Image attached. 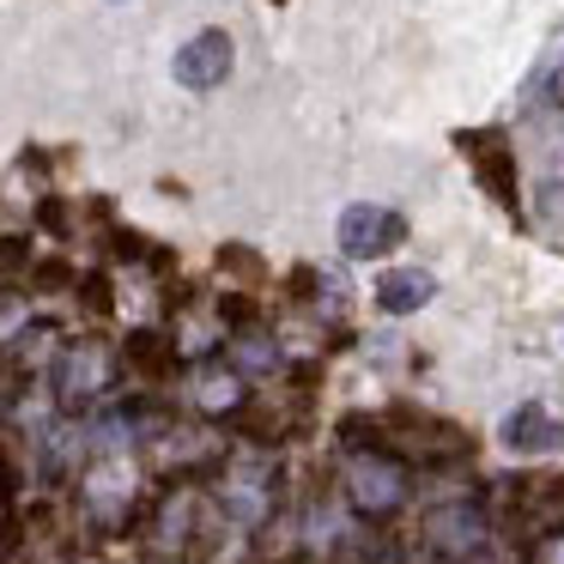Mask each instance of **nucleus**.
<instances>
[{
  "instance_id": "nucleus-15",
  "label": "nucleus",
  "mask_w": 564,
  "mask_h": 564,
  "mask_svg": "<svg viewBox=\"0 0 564 564\" xmlns=\"http://www.w3.org/2000/svg\"><path fill=\"white\" fill-rule=\"evenodd\" d=\"M219 316H231V322H249V316H256V304H249V297H225V304H219Z\"/></svg>"
},
{
  "instance_id": "nucleus-6",
  "label": "nucleus",
  "mask_w": 564,
  "mask_h": 564,
  "mask_svg": "<svg viewBox=\"0 0 564 564\" xmlns=\"http://www.w3.org/2000/svg\"><path fill=\"white\" fill-rule=\"evenodd\" d=\"M425 534H431V546H443V552H479L486 546V516L467 510V503H449V510H431Z\"/></svg>"
},
{
  "instance_id": "nucleus-9",
  "label": "nucleus",
  "mask_w": 564,
  "mask_h": 564,
  "mask_svg": "<svg viewBox=\"0 0 564 564\" xmlns=\"http://www.w3.org/2000/svg\"><path fill=\"white\" fill-rule=\"evenodd\" d=\"M128 358H134L140 370H171V346H164V334H152V328L128 334Z\"/></svg>"
},
{
  "instance_id": "nucleus-5",
  "label": "nucleus",
  "mask_w": 564,
  "mask_h": 564,
  "mask_svg": "<svg viewBox=\"0 0 564 564\" xmlns=\"http://www.w3.org/2000/svg\"><path fill=\"white\" fill-rule=\"evenodd\" d=\"M225 74H231V37H225V31H200V37L176 55V79L195 86V91L219 86Z\"/></svg>"
},
{
  "instance_id": "nucleus-2",
  "label": "nucleus",
  "mask_w": 564,
  "mask_h": 564,
  "mask_svg": "<svg viewBox=\"0 0 564 564\" xmlns=\"http://www.w3.org/2000/svg\"><path fill=\"white\" fill-rule=\"evenodd\" d=\"M406 243V219L394 207H346L340 213V249L352 261H370V256H389V249Z\"/></svg>"
},
{
  "instance_id": "nucleus-10",
  "label": "nucleus",
  "mask_w": 564,
  "mask_h": 564,
  "mask_svg": "<svg viewBox=\"0 0 564 564\" xmlns=\"http://www.w3.org/2000/svg\"><path fill=\"white\" fill-rule=\"evenodd\" d=\"M79 297H86V310H110V280H104V273H86V280H79Z\"/></svg>"
},
{
  "instance_id": "nucleus-14",
  "label": "nucleus",
  "mask_w": 564,
  "mask_h": 564,
  "mask_svg": "<svg viewBox=\"0 0 564 564\" xmlns=\"http://www.w3.org/2000/svg\"><path fill=\"white\" fill-rule=\"evenodd\" d=\"M534 564H564V534H546V540H540Z\"/></svg>"
},
{
  "instance_id": "nucleus-1",
  "label": "nucleus",
  "mask_w": 564,
  "mask_h": 564,
  "mask_svg": "<svg viewBox=\"0 0 564 564\" xmlns=\"http://www.w3.org/2000/svg\"><path fill=\"white\" fill-rule=\"evenodd\" d=\"M346 498L365 516H394L406 503V462L389 449H358L346 462Z\"/></svg>"
},
{
  "instance_id": "nucleus-16",
  "label": "nucleus",
  "mask_w": 564,
  "mask_h": 564,
  "mask_svg": "<svg viewBox=\"0 0 564 564\" xmlns=\"http://www.w3.org/2000/svg\"><path fill=\"white\" fill-rule=\"evenodd\" d=\"M140 564H183V552H176V546H147V552H140Z\"/></svg>"
},
{
  "instance_id": "nucleus-4",
  "label": "nucleus",
  "mask_w": 564,
  "mask_h": 564,
  "mask_svg": "<svg viewBox=\"0 0 564 564\" xmlns=\"http://www.w3.org/2000/svg\"><path fill=\"white\" fill-rule=\"evenodd\" d=\"M462 147H467V159H474L486 195L498 200V207H516V152L503 147L498 134H467Z\"/></svg>"
},
{
  "instance_id": "nucleus-7",
  "label": "nucleus",
  "mask_w": 564,
  "mask_h": 564,
  "mask_svg": "<svg viewBox=\"0 0 564 564\" xmlns=\"http://www.w3.org/2000/svg\"><path fill=\"white\" fill-rule=\"evenodd\" d=\"M431 292H437V280L419 268H394L377 280V310H389V316H413V310L431 304Z\"/></svg>"
},
{
  "instance_id": "nucleus-18",
  "label": "nucleus",
  "mask_w": 564,
  "mask_h": 564,
  "mask_svg": "<svg viewBox=\"0 0 564 564\" xmlns=\"http://www.w3.org/2000/svg\"><path fill=\"white\" fill-rule=\"evenodd\" d=\"M552 91H558V104H564V67H558V74H552Z\"/></svg>"
},
{
  "instance_id": "nucleus-3",
  "label": "nucleus",
  "mask_w": 564,
  "mask_h": 564,
  "mask_svg": "<svg viewBox=\"0 0 564 564\" xmlns=\"http://www.w3.org/2000/svg\"><path fill=\"white\" fill-rule=\"evenodd\" d=\"M503 449H516V455H552V449H564V425L546 413L540 401H522L510 419H503Z\"/></svg>"
},
{
  "instance_id": "nucleus-17",
  "label": "nucleus",
  "mask_w": 564,
  "mask_h": 564,
  "mask_svg": "<svg viewBox=\"0 0 564 564\" xmlns=\"http://www.w3.org/2000/svg\"><path fill=\"white\" fill-rule=\"evenodd\" d=\"M37 219H43V225H50V231H62V225H67V213H62V207H55V200H43V213H37Z\"/></svg>"
},
{
  "instance_id": "nucleus-8",
  "label": "nucleus",
  "mask_w": 564,
  "mask_h": 564,
  "mask_svg": "<svg viewBox=\"0 0 564 564\" xmlns=\"http://www.w3.org/2000/svg\"><path fill=\"white\" fill-rule=\"evenodd\" d=\"M98 382H104V358H98V346H79V352L67 358V377H62L67 401H74V394H91Z\"/></svg>"
},
{
  "instance_id": "nucleus-11",
  "label": "nucleus",
  "mask_w": 564,
  "mask_h": 564,
  "mask_svg": "<svg viewBox=\"0 0 564 564\" xmlns=\"http://www.w3.org/2000/svg\"><path fill=\"white\" fill-rule=\"evenodd\" d=\"M25 261H31L25 237H0V268H25Z\"/></svg>"
},
{
  "instance_id": "nucleus-13",
  "label": "nucleus",
  "mask_w": 564,
  "mask_h": 564,
  "mask_svg": "<svg viewBox=\"0 0 564 564\" xmlns=\"http://www.w3.org/2000/svg\"><path fill=\"white\" fill-rule=\"evenodd\" d=\"M67 280H74L67 261H43V268H37V285H67Z\"/></svg>"
},
{
  "instance_id": "nucleus-12",
  "label": "nucleus",
  "mask_w": 564,
  "mask_h": 564,
  "mask_svg": "<svg viewBox=\"0 0 564 564\" xmlns=\"http://www.w3.org/2000/svg\"><path fill=\"white\" fill-rule=\"evenodd\" d=\"M219 268H237V273H261V261L249 249H219Z\"/></svg>"
}]
</instances>
